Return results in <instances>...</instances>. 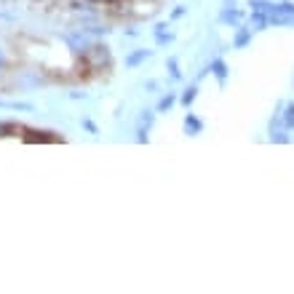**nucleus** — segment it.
Here are the masks:
<instances>
[{
	"instance_id": "nucleus-1",
	"label": "nucleus",
	"mask_w": 294,
	"mask_h": 294,
	"mask_svg": "<svg viewBox=\"0 0 294 294\" xmlns=\"http://www.w3.org/2000/svg\"><path fill=\"white\" fill-rule=\"evenodd\" d=\"M166 0H0V5L54 19H99L112 24L147 19Z\"/></svg>"
}]
</instances>
